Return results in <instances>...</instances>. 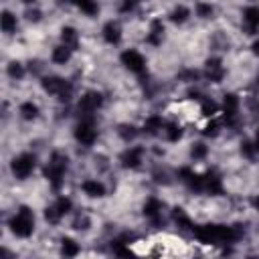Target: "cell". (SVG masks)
<instances>
[{
    "label": "cell",
    "instance_id": "cell-1",
    "mask_svg": "<svg viewBox=\"0 0 259 259\" xmlns=\"http://www.w3.org/2000/svg\"><path fill=\"white\" fill-rule=\"evenodd\" d=\"M67 168H69V158L63 152H53L47 162V168H45V176L53 190H61V186L65 182Z\"/></svg>",
    "mask_w": 259,
    "mask_h": 259
},
{
    "label": "cell",
    "instance_id": "cell-2",
    "mask_svg": "<svg viewBox=\"0 0 259 259\" xmlns=\"http://www.w3.org/2000/svg\"><path fill=\"white\" fill-rule=\"evenodd\" d=\"M8 227H10V231H12L14 237L28 239L32 235V231H34V212L28 206H20L16 210V214L10 219Z\"/></svg>",
    "mask_w": 259,
    "mask_h": 259
},
{
    "label": "cell",
    "instance_id": "cell-3",
    "mask_svg": "<svg viewBox=\"0 0 259 259\" xmlns=\"http://www.w3.org/2000/svg\"><path fill=\"white\" fill-rule=\"evenodd\" d=\"M40 85H42L45 93L55 95V97H57L61 103H67V101L73 97V85H71L67 79L59 77V75H49V77H42Z\"/></svg>",
    "mask_w": 259,
    "mask_h": 259
},
{
    "label": "cell",
    "instance_id": "cell-4",
    "mask_svg": "<svg viewBox=\"0 0 259 259\" xmlns=\"http://www.w3.org/2000/svg\"><path fill=\"white\" fill-rule=\"evenodd\" d=\"M34 168H36V158H34V154H30V152L18 154V156H14L12 162H10V170H12L14 178H18V180H26V178L34 172Z\"/></svg>",
    "mask_w": 259,
    "mask_h": 259
},
{
    "label": "cell",
    "instance_id": "cell-5",
    "mask_svg": "<svg viewBox=\"0 0 259 259\" xmlns=\"http://www.w3.org/2000/svg\"><path fill=\"white\" fill-rule=\"evenodd\" d=\"M75 140L81 146H85V148H89V146L95 144V140H97V127H95V123H93L91 117H83L75 125Z\"/></svg>",
    "mask_w": 259,
    "mask_h": 259
},
{
    "label": "cell",
    "instance_id": "cell-6",
    "mask_svg": "<svg viewBox=\"0 0 259 259\" xmlns=\"http://www.w3.org/2000/svg\"><path fill=\"white\" fill-rule=\"evenodd\" d=\"M119 61L121 65L130 71V73H136V75H144L146 73V59L140 51L136 49H125L121 55H119Z\"/></svg>",
    "mask_w": 259,
    "mask_h": 259
},
{
    "label": "cell",
    "instance_id": "cell-7",
    "mask_svg": "<svg viewBox=\"0 0 259 259\" xmlns=\"http://www.w3.org/2000/svg\"><path fill=\"white\" fill-rule=\"evenodd\" d=\"M103 105V95L99 91H87L79 97L77 109L83 117H93V113Z\"/></svg>",
    "mask_w": 259,
    "mask_h": 259
},
{
    "label": "cell",
    "instance_id": "cell-8",
    "mask_svg": "<svg viewBox=\"0 0 259 259\" xmlns=\"http://www.w3.org/2000/svg\"><path fill=\"white\" fill-rule=\"evenodd\" d=\"M119 162H121L123 168H130V170L140 168L142 162H144V148L142 146H132V148L123 150L121 156H119Z\"/></svg>",
    "mask_w": 259,
    "mask_h": 259
},
{
    "label": "cell",
    "instance_id": "cell-9",
    "mask_svg": "<svg viewBox=\"0 0 259 259\" xmlns=\"http://www.w3.org/2000/svg\"><path fill=\"white\" fill-rule=\"evenodd\" d=\"M204 77L210 81V83H221L223 77H225V67H223V61L212 57L206 61L204 65Z\"/></svg>",
    "mask_w": 259,
    "mask_h": 259
},
{
    "label": "cell",
    "instance_id": "cell-10",
    "mask_svg": "<svg viewBox=\"0 0 259 259\" xmlns=\"http://www.w3.org/2000/svg\"><path fill=\"white\" fill-rule=\"evenodd\" d=\"M202 182H204V192H208L210 196L223 194V178L214 170H208L206 174H202Z\"/></svg>",
    "mask_w": 259,
    "mask_h": 259
},
{
    "label": "cell",
    "instance_id": "cell-11",
    "mask_svg": "<svg viewBox=\"0 0 259 259\" xmlns=\"http://www.w3.org/2000/svg\"><path fill=\"white\" fill-rule=\"evenodd\" d=\"M101 36H103V40H105L107 45H111V47L119 45V40H121V26H119V22H115V20L105 22L103 28H101Z\"/></svg>",
    "mask_w": 259,
    "mask_h": 259
},
{
    "label": "cell",
    "instance_id": "cell-12",
    "mask_svg": "<svg viewBox=\"0 0 259 259\" xmlns=\"http://www.w3.org/2000/svg\"><path fill=\"white\" fill-rule=\"evenodd\" d=\"M243 24L247 34H255L259 30V6H247L243 10Z\"/></svg>",
    "mask_w": 259,
    "mask_h": 259
},
{
    "label": "cell",
    "instance_id": "cell-13",
    "mask_svg": "<svg viewBox=\"0 0 259 259\" xmlns=\"http://www.w3.org/2000/svg\"><path fill=\"white\" fill-rule=\"evenodd\" d=\"M162 208H164L162 200L150 196V198L146 200V204H144V217H146L148 221H152L154 225H158L160 219H162Z\"/></svg>",
    "mask_w": 259,
    "mask_h": 259
},
{
    "label": "cell",
    "instance_id": "cell-14",
    "mask_svg": "<svg viewBox=\"0 0 259 259\" xmlns=\"http://www.w3.org/2000/svg\"><path fill=\"white\" fill-rule=\"evenodd\" d=\"M162 38H164V24L160 18H154L150 22V30L146 34V42L152 45V47H160L162 45Z\"/></svg>",
    "mask_w": 259,
    "mask_h": 259
},
{
    "label": "cell",
    "instance_id": "cell-15",
    "mask_svg": "<svg viewBox=\"0 0 259 259\" xmlns=\"http://www.w3.org/2000/svg\"><path fill=\"white\" fill-rule=\"evenodd\" d=\"M81 190H83L89 198H103V196H105V184L99 182L97 178H87V180H83Z\"/></svg>",
    "mask_w": 259,
    "mask_h": 259
},
{
    "label": "cell",
    "instance_id": "cell-16",
    "mask_svg": "<svg viewBox=\"0 0 259 259\" xmlns=\"http://www.w3.org/2000/svg\"><path fill=\"white\" fill-rule=\"evenodd\" d=\"M61 42L63 45H67L69 49H79V32H77V28H73V26H63L61 28Z\"/></svg>",
    "mask_w": 259,
    "mask_h": 259
},
{
    "label": "cell",
    "instance_id": "cell-17",
    "mask_svg": "<svg viewBox=\"0 0 259 259\" xmlns=\"http://www.w3.org/2000/svg\"><path fill=\"white\" fill-rule=\"evenodd\" d=\"M71 55H73V49H69L67 45L61 42L59 47L53 49V53H51V61H53L55 65H65V63L71 61Z\"/></svg>",
    "mask_w": 259,
    "mask_h": 259
},
{
    "label": "cell",
    "instance_id": "cell-18",
    "mask_svg": "<svg viewBox=\"0 0 259 259\" xmlns=\"http://www.w3.org/2000/svg\"><path fill=\"white\" fill-rule=\"evenodd\" d=\"M172 221L176 223V227H178L180 231H190V233H192L194 227H196V225H192L190 217H188L182 208H174V210H172Z\"/></svg>",
    "mask_w": 259,
    "mask_h": 259
},
{
    "label": "cell",
    "instance_id": "cell-19",
    "mask_svg": "<svg viewBox=\"0 0 259 259\" xmlns=\"http://www.w3.org/2000/svg\"><path fill=\"white\" fill-rule=\"evenodd\" d=\"M162 130H164V121H162L160 115H150V117H146V121H144V134L156 136V134H160Z\"/></svg>",
    "mask_w": 259,
    "mask_h": 259
},
{
    "label": "cell",
    "instance_id": "cell-20",
    "mask_svg": "<svg viewBox=\"0 0 259 259\" xmlns=\"http://www.w3.org/2000/svg\"><path fill=\"white\" fill-rule=\"evenodd\" d=\"M67 2H71V4H75L83 14H87V16H95L97 12H99V4H97V0H67Z\"/></svg>",
    "mask_w": 259,
    "mask_h": 259
},
{
    "label": "cell",
    "instance_id": "cell-21",
    "mask_svg": "<svg viewBox=\"0 0 259 259\" xmlns=\"http://www.w3.org/2000/svg\"><path fill=\"white\" fill-rule=\"evenodd\" d=\"M18 113H20V117H22V119L32 121V119H36V117H38V105H36V103H32V101H22V103H20V107H18Z\"/></svg>",
    "mask_w": 259,
    "mask_h": 259
},
{
    "label": "cell",
    "instance_id": "cell-22",
    "mask_svg": "<svg viewBox=\"0 0 259 259\" xmlns=\"http://www.w3.org/2000/svg\"><path fill=\"white\" fill-rule=\"evenodd\" d=\"M164 136H166V140L168 142H172V144H176V142H180V138H182V127L176 123V121H168V123H164Z\"/></svg>",
    "mask_w": 259,
    "mask_h": 259
},
{
    "label": "cell",
    "instance_id": "cell-23",
    "mask_svg": "<svg viewBox=\"0 0 259 259\" xmlns=\"http://www.w3.org/2000/svg\"><path fill=\"white\" fill-rule=\"evenodd\" d=\"M79 251H81V247H79V243L75 239H71V237H63L61 239V253L65 257H75V255H79Z\"/></svg>",
    "mask_w": 259,
    "mask_h": 259
},
{
    "label": "cell",
    "instance_id": "cell-24",
    "mask_svg": "<svg viewBox=\"0 0 259 259\" xmlns=\"http://www.w3.org/2000/svg\"><path fill=\"white\" fill-rule=\"evenodd\" d=\"M188 18H190V10H188L184 4L174 6V8H172V12H170V20H172L174 24H184Z\"/></svg>",
    "mask_w": 259,
    "mask_h": 259
},
{
    "label": "cell",
    "instance_id": "cell-25",
    "mask_svg": "<svg viewBox=\"0 0 259 259\" xmlns=\"http://www.w3.org/2000/svg\"><path fill=\"white\" fill-rule=\"evenodd\" d=\"M16 16L12 14V12H8V10H4L2 12V16H0V26H2V32H6V34H10V32H14L16 30Z\"/></svg>",
    "mask_w": 259,
    "mask_h": 259
},
{
    "label": "cell",
    "instance_id": "cell-26",
    "mask_svg": "<svg viewBox=\"0 0 259 259\" xmlns=\"http://www.w3.org/2000/svg\"><path fill=\"white\" fill-rule=\"evenodd\" d=\"M61 219H63V212L57 208V204L53 202V204H49L47 208H45V221L49 223V225H59L61 223Z\"/></svg>",
    "mask_w": 259,
    "mask_h": 259
},
{
    "label": "cell",
    "instance_id": "cell-27",
    "mask_svg": "<svg viewBox=\"0 0 259 259\" xmlns=\"http://www.w3.org/2000/svg\"><path fill=\"white\" fill-rule=\"evenodd\" d=\"M208 156V146L204 142H196L190 146V158L192 160H204Z\"/></svg>",
    "mask_w": 259,
    "mask_h": 259
},
{
    "label": "cell",
    "instance_id": "cell-28",
    "mask_svg": "<svg viewBox=\"0 0 259 259\" xmlns=\"http://www.w3.org/2000/svg\"><path fill=\"white\" fill-rule=\"evenodd\" d=\"M194 12H196V16L198 18H210L212 14H214V6L210 4V2H196V6H194Z\"/></svg>",
    "mask_w": 259,
    "mask_h": 259
},
{
    "label": "cell",
    "instance_id": "cell-29",
    "mask_svg": "<svg viewBox=\"0 0 259 259\" xmlns=\"http://www.w3.org/2000/svg\"><path fill=\"white\" fill-rule=\"evenodd\" d=\"M6 71H8V77L10 79H16V81H20L22 77H24V65L22 63H18V61H12V63H8V67H6Z\"/></svg>",
    "mask_w": 259,
    "mask_h": 259
},
{
    "label": "cell",
    "instance_id": "cell-30",
    "mask_svg": "<svg viewBox=\"0 0 259 259\" xmlns=\"http://www.w3.org/2000/svg\"><path fill=\"white\" fill-rule=\"evenodd\" d=\"M219 109H221V107H219L212 99H206V97H204V99L200 101V113H202L204 117H212V115H217Z\"/></svg>",
    "mask_w": 259,
    "mask_h": 259
},
{
    "label": "cell",
    "instance_id": "cell-31",
    "mask_svg": "<svg viewBox=\"0 0 259 259\" xmlns=\"http://www.w3.org/2000/svg\"><path fill=\"white\" fill-rule=\"evenodd\" d=\"M117 136L123 140V142H132L136 136H138V130L132 125V123H121L117 127Z\"/></svg>",
    "mask_w": 259,
    "mask_h": 259
},
{
    "label": "cell",
    "instance_id": "cell-32",
    "mask_svg": "<svg viewBox=\"0 0 259 259\" xmlns=\"http://www.w3.org/2000/svg\"><path fill=\"white\" fill-rule=\"evenodd\" d=\"M221 134V123L219 121H208L206 125H204V130H202V136H206V138H217Z\"/></svg>",
    "mask_w": 259,
    "mask_h": 259
},
{
    "label": "cell",
    "instance_id": "cell-33",
    "mask_svg": "<svg viewBox=\"0 0 259 259\" xmlns=\"http://www.w3.org/2000/svg\"><path fill=\"white\" fill-rule=\"evenodd\" d=\"M55 204H57V208L63 212V217H65L67 212H71V208H73V200H71L69 196H59V198L55 200Z\"/></svg>",
    "mask_w": 259,
    "mask_h": 259
},
{
    "label": "cell",
    "instance_id": "cell-34",
    "mask_svg": "<svg viewBox=\"0 0 259 259\" xmlns=\"http://www.w3.org/2000/svg\"><path fill=\"white\" fill-rule=\"evenodd\" d=\"M241 154H243L247 160H253V158H255V154H257L255 142H243V144H241Z\"/></svg>",
    "mask_w": 259,
    "mask_h": 259
},
{
    "label": "cell",
    "instance_id": "cell-35",
    "mask_svg": "<svg viewBox=\"0 0 259 259\" xmlns=\"http://www.w3.org/2000/svg\"><path fill=\"white\" fill-rule=\"evenodd\" d=\"M142 0H121V4H119V10L121 12H132L138 4H140Z\"/></svg>",
    "mask_w": 259,
    "mask_h": 259
},
{
    "label": "cell",
    "instance_id": "cell-36",
    "mask_svg": "<svg viewBox=\"0 0 259 259\" xmlns=\"http://www.w3.org/2000/svg\"><path fill=\"white\" fill-rule=\"evenodd\" d=\"M73 227H75V229H83V231H85V229L89 227V219H87L85 214H79V217L75 219V223H73Z\"/></svg>",
    "mask_w": 259,
    "mask_h": 259
},
{
    "label": "cell",
    "instance_id": "cell-37",
    "mask_svg": "<svg viewBox=\"0 0 259 259\" xmlns=\"http://www.w3.org/2000/svg\"><path fill=\"white\" fill-rule=\"evenodd\" d=\"M40 16H42V14H40V10H36V8H34V10H26V18H28L30 22H38Z\"/></svg>",
    "mask_w": 259,
    "mask_h": 259
},
{
    "label": "cell",
    "instance_id": "cell-38",
    "mask_svg": "<svg viewBox=\"0 0 259 259\" xmlns=\"http://www.w3.org/2000/svg\"><path fill=\"white\" fill-rule=\"evenodd\" d=\"M251 51H253L255 57H259V40H255V42L251 45Z\"/></svg>",
    "mask_w": 259,
    "mask_h": 259
},
{
    "label": "cell",
    "instance_id": "cell-39",
    "mask_svg": "<svg viewBox=\"0 0 259 259\" xmlns=\"http://www.w3.org/2000/svg\"><path fill=\"white\" fill-rule=\"evenodd\" d=\"M251 204H253V208H255V210H259V194L251 198Z\"/></svg>",
    "mask_w": 259,
    "mask_h": 259
},
{
    "label": "cell",
    "instance_id": "cell-40",
    "mask_svg": "<svg viewBox=\"0 0 259 259\" xmlns=\"http://www.w3.org/2000/svg\"><path fill=\"white\" fill-rule=\"evenodd\" d=\"M20 2H24V4H34L36 0H20Z\"/></svg>",
    "mask_w": 259,
    "mask_h": 259
}]
</instances>
